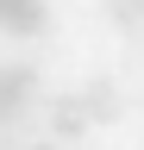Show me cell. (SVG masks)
Instances as JSON below:
<instances>
[{
  "instance_id": "6da1fadb",
  "label": "cell",
  "mask_w": 144,
  "mask_h": 150,
  "mask_svg": "<svg viewBox=\"0 0 144 150\" xmlns=\"http://www.w3.org/2000/svg\"><path fill=\"white\" fill-rule=\"evenodd\" d=\"M38 100V63H0V131H19Z\"/></svg>"
},
{
  "instance_id": "7a4b0ae2",
  "label": "cell",
  "mask_w": 144,
  "mask_h": 150,
  "mask_svg": "<svg viewBox=\"0 0 144 150\" xmlns=\"http://www.w3.org/2000/svg\"><path fill=\"white\" fill-rule=\"evenodd\" d=\"M0 31L19 38V44H38L50 31V6L44 0H0Z\"/></svg>"
},
{
  "instance_id": "3957f363",
  "label": "cell",
  "mask_w": 144,
  "mask_h": 150,
  "mask_svg": "<svg viewBox=\"0 0 144 150\" xmlns=\"http://www.w3.org/2000/svg\"><path fill=\"white\" fill-rule=\"evenodd\" d=\"M88 125H94V119H88V106H82V94H63V100L50 106V138H69V144H75V138H82Z\"/></svg>"
},
{
  "instance_id": "277c9868",
  "label": "cell",
  "mask_w": 144,
  "mask_h": 150,
  "mask_svg": "<svg viewBox=\"0 0 144 150\" xmlns=\"http://www.w3.org/2000/svg\"><path fill=\"white\" fill-rule=\"evenodd\" d=\"M82 106H88V119H94V125L119 119V81H113V75H94V81L82 88Z\"/></svg>"
},
{
  "instance_id": "5b68a950",
  "label": "cell",
  "mask_w": 144,
  "mask_h": 150,
  "mask_svg": "<svg viewBox=\"0 0 144 150\" xmlns=\"http://www.w3.org/2000/svg\"><path fill=\"white\" fill-rule=\"evenodd\" d=\"M106 19H113L119 31H138L144 25V0H106Z\"/></svg>"
},
{
  "instance_id": "8992f818",
  "label": "cell",
  "mask_w": 144,
  "mask_h": 150,
  "mask_svg": "<svg viewBox=\"0 0 144 150\" xmlns=\"http://www.w3.org/2000/svg\"><path fill=\"white\" fill-rule=\"evenodd\" d=\"M25 150H57V138H44V144H25Z\"/></svg>"
}]
</instances>
